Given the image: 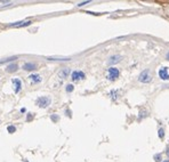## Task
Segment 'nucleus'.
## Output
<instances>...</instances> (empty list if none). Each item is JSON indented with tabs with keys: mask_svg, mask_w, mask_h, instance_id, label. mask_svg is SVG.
<instances>
[{
	"mask_svg": "<svg viewBox=\"0 0 169 162\" xmlns=\"http://www.w3.org/2000/svg\"><path fill=\"white\" fill-rule=\"evenodd\" d=\"M158 74H159V78L161 79V80H163V81H167V80H169V72H168V67H161L160 70H159V72H158Z\"/></svg>",
	"mask_w": 169,
	"mask_h": 162,
	"instance_id": "423d86ee",
	"label": "nucleus"
},
{
	"mask_svg": "<svg viewBox=\"0 0 169 162\" xmlns=\"http://www.w3.org/2000/svg\"><path fill=\"white\" fill-rule=\"evenodd\" d=\"M158 136H159L160 139H163V138H164V129H163V128H160V129L158 130Z\"/></svg>",
	"mask_w": 169,
	"mask_h": 162,
	"instance_id": "dca6fc26",
	"label": "nucleus"
},
{
	"mask_svg": "<svg viewBox=\"0 0 169 162\" xmlns=\"http://www.w3.org/2000/svg\"><path fill=\"white\" fill-rule=\"evenodd\" d=\"M24 162H28V161H26V160H24Z\"/></svg>",
	"mask_w": 169,
	"mask_h": 162,
	"instance_id": "393cba45",
	"label": "nucleus"
},
{
	"mask_svg": "<svg viewBox=\"0 0 169 162\" xmlns=\"http://www.w3.org/2000/svg\"><path fill=\"white\" fill-rule=\"evenodd\" d=\"M7 131H8L9 134H14V132H16V127L13 126V124H11V126L7 127Z\"/></svg>",
	"mask_w": 169,
	"mask_h": 162,
	"instance_id": "2eb2a0df",
	"label": "nucleus"
},
{
	"mask_svg": "<svg viewBox=\"0 0 169 162\" xmlns=\"http://www.w3.org/2000/svg\"><path fill=\"white\" fill-rule=\"evenodd\" d=\"M153 159H154V161H155V162H160V161H161V154H160V153L154 154Z\"/></svg>",
	"mask_w": 169,
	"mask_h": 162,
	"instance_id": "a211bd4d",
	"label": "nucleus"
},
{
	"mask_svg": "<svg viewBox=\"0 0 169 162\" xmlns=\"http://www.w3.org/2000/svg\"><path fill=\"white\" fill-rule=\"evenodd\" d=\"M84 76H86V75H84V73L82 71H80V70L73 71L71 73V79H72V81H74V82H77V81H80V80H83Z\"/></svg>",
	"mask_w": 169,
	"mask_h": 162,
	"instance_id": "20e7f679",
	"label": "nucleus"
},
{
	"mask_svg": "<svg viewBox=\"0 0 169 162\" xmlns=\"http://www.w3.org/2000/svg\"><path fill=\"white\" fill-rule=\"evenodd\" d=\"M166 154L169 156V147H167V149H166Z\"/></svg>",
	"mask_w": 169,
	"mask_h": 162,
	"instance_id": "4be33fe9",
	"label": "nucleus"
},
{
	"mask_svg": "<svg viewBox=\"0 0 169 162\" xmlns=\"http://www.w3.org/2000/svg\"><path fill=\"white\" fill-rule=\"evenodd\" d=\"M48 59H50V61H69L70 58H67V57H48Z\"/></svg>",
	"mask_w": 169,
	"mask_h": 162,
	"instance_id": "4468645a",
	"label": "nucleus"
},
{
	"mask_svg": "<svg viewBox=\"0 0 169 162\" xmlns=\"http://www.w3.org/2000/svg\"><path fill=\"white\" fill-rule=\"evenodd\" d=\"M118 94H119V90H117V89L110 92V96H111L112 101H117V98H118Z\"/></svg>",
	"mask_w": 169,
	"mask_h": 162,
	"instance_id": "ddd939ff",
	"label": "nucleus"
},
{
	"mask_svg": "<svg viewBox=\"0 0 169 162\" xmlns=\"http://www.w3.org/2000/svg\"><path fill=\"white\" fill-rule=\"evenodd\" d=\"M167 59H168V61H169V53H168V54H167Z\"/></svg>",
	"mask_w": 169,
	"mask_h": 162,
	"instance_id": "5701e85b",
	"label": "nucleus"
},
{
	"mask_svg": "<svg viewBox=\"0 0 169 162\" xmlns=\"http://www.w3.org/2000/svg\"><path fill=\"white\" fill-rule=\"evenodd\" d=\"M29 79L32 81V84H39V82H41V81H42V78L39 74H31L29 76Z\"/></svg>",
	"mask_w": 169,
	"mask_h": 162,
	"instance_id": "9d476101",
	"label": "nucleus"
},
{
	"mask_svg": "<svg viewBox=\"0 0 169 162\" xmlns=\"http://www.w3.org/2000/svg\"><path fill=\"white\" fill-rule=\"evenodd\" d=\"M23 70L24 71H34V70H37V65L34 63H25L23 65Z\"/></svg>",
	"mask_w": 169,
	"mask_h": 162,
	"instance_id": "9b49d317",
	"label": "nucleus"
},
{
	"mask_svg": "<svg viewBox=\"0 0 169 162\" xmlns=\"http://www.w3.org/2000/svg\"><path fill=\"white\" fill-rule=\"evenodd\" d=\"M90 1H83V3H80V4H78L77 6L78 7H82V6H84V5H87V4H89Z\"/></svg>",
	"mask_w": 169,
	"mask_h": 162,
	"instance_id": "aec40b11",
	"label": "nucleus"
},
{
	"mask_svg": "<svg viewBox=\"0 0 169 162\" xmlns=\"http://www.w3.org/2000/svg\"><path fill=\"white\" fill-rule=\"evenodd\" d=\"M50 103H51V98L48 97V96H41V97H38L37 101H36V104H37L39 107H41V109H46V107H48V106L50 105Z\"/></svg>",
	"mask_w": 169,
	"mask_h": 162,
	"instance_id": "f03ea898",
	"label": "nucleus"
},
{
	"mask_svg": "<svg viewBox=\"0 0 169 162\" xmlns=\"http://www.w3.org/2000/svg\"><path fill=\"white\" fill-rule=\"evenodd\" d=\"M138 81L142 84H150L152 81V73L150 72V70H144L139 73L138 75Z\"/></svg>",
	"mask_w": 169,
	"mask_h": 162,
	"instance_id": "f257e3e1",
	"label": "nucleus"
},
{
	"mask_svg": "<svg viewBox=\"0 0 169 162\" xmlns=\"http://www.w3.org/2000/svg\"><path fill=\"white\" fill-rule=\"evenodd\" d=\"M31 21H21V22H15V23H12L8 25V28H25V26H29L31 25Z\"/></svg>",
	"mask_w": 169,
	"mask_h": 162,
	"instance_id": "0eeeda50",
	"label": "nucleus"
},
{
	"mask_svg": "<svg viewBox=\"0 0 169 162\" xmlns=\"http://www.w3.org/2000/svg\"><path fill=\"white\" fill-rule=\"evenodd\" d=\"M32 118H33V115H32V113H29V117L26 118V120H28V121H31V120H32Z\"/></svg>",
	"mask_w": 169,
	"mask_h": 162,
	"instance_id": "412c9836",
	"label": "nucleus"
},
{
	"mask_svg": "<svg viewBox=\"0 0 169 162\" xmlns=\"http://www.w3.org/2000/svg\"><path fill=\"white\" fill-rule=\"evenodd\" d=\"M50 119H51L54 122H57V121L59 120V118H58L57 115H51V117H50Z\"/></svg>",
	"mask_w": 169,
	"mask_h": 162,
	"instance_id": "6ab92c4d",
	"label": "nucleus"
},
{
	"mask_svg": "<svg viewBox=\"0 0 169 162\" xmlns=\"http://www.w3.org/2000/svg\"><path fill=\"white\" fill-rule=\"evenodd\" d=\"M71 73V70L70 68H62L59 72H58V76L61 78V79H65V78H67L69 76V74Z\"/></svg>",
	"mask_w": 169,
	"mask_h": 162,
	"instance_id": "1a4fd4ad",
	"label": "nucleus"
},
{
	"mask_svg": "<svg viewBox=\"0 0 169 162\" xmlns=\"http://www.w3.org/2000/svg\"><path fill=\"white\" fill-rule=\"evenodd\" d=\"M65 90H66V93H72L73 90H74V87H73V85H67L66 86V88H65Z\"/></svg>",
	"mask_w": 169,
	"mask_h": 162,
	"instance_id": "f3484780",
	"label": "nucleus"
},
{
	"mask_svg": "<svg viewBox=\"0 0 169 162\" xmlns=\"http://www.w3.org/2000/svg\"><path fill=\"white\" fill-rule=\"evenodd\" d=\"M119 75H120V71H119L117 67L111 66L110 68H108V76H106V78H108L110 81L117 80V79L119 78Z\"/></svg>",
	"mask_w": 169,
	"mask_h": 162,
	"instance_id": "7ed1b4c3",
	"label": "nucleus"
},
{
	"mask_svg": "<svg viewBox=\"0 0 169 162\" xmlns=\"http://www.w3.org/2000/svg\"><path fill=\"white\" fill-rule=\"evenodd\" d=\"M162 162H169V159H168V160H164V161H162Z\"/></svg>",
	"mask_w": 169,
	"mask_h": 162,
	"instance_id": "b1692460",
	"label": "nucleus"
},
{
	"mask_svg": "<svg viewBox=\"0 0 169 162\" xmlns=\"http://www.w3.org/2000/svg\"><path fill=\"white\" fill-rule=\"evenodd\" d=\"M12 84H13L15 94H18V93L22 90V81H21V79H18V78L12 79Z\"/></svg>",
	"mask_w": 169,
	"mask_h": 162,
	"instance_id": "39448f33",
	"label": "nucleus"
},
{
	"mask_svg": "<svg viewBox=\"0 0 169 162\" xmlns=\"http://www.w3.org/2000/svg\"><path fill=\"white\" fill-rule=\"evenodd\" d=\"M17 68H18V65H17L16 63H12V64H9V65L6 67V72H8V73H14V72L17 71Z\"/></svg>",
	"mask_w": 169,
	"mask_h": 162,
	"instance_id": "f8f14e48",
	"label": "nucleus"
},
{
	"mask_svg": "<svg viewBox=\"0 0 169 162\" xmlns=\"http://www.w3.org/2000/svg\"><path fill=\"white\" fill-rule=\"evenodd\" d=\"M121 56L120 55H113V56H111L110 58H109V61H108V64L109 65H111V66H113V65H116L117 63H119L120 61H121Z\"/></svg>",
	"mask_w": 169,
	"mask_h": 162,
	"instance_id": "6e6552de",
	"label": "nucleus"
}]
</instances>
